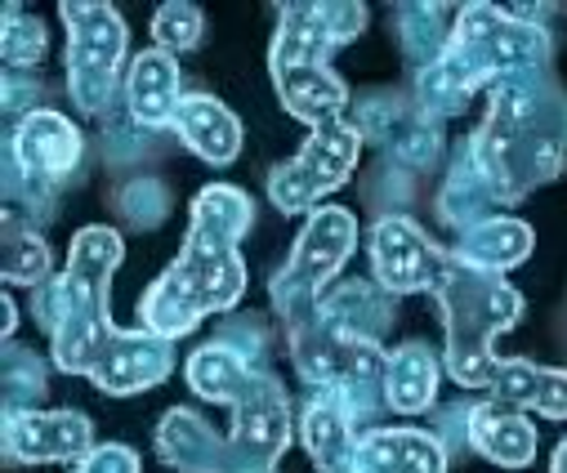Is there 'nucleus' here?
Segmentation results:
<instances>
[{
	"mask_svg": "<svg viewBox=\"0 0 567 473\" xmlns=\"http://www.w3.org/2000/svg\"><path fill=\"white\" fill-rule=\"evenodd\" d=\"M349 166H353V134L349 130H322L318 143H309L305 162L291 166L281 184H296L300 179V197H296V206H300L305 197H318L322 188L340 184Z\"/></svg>",
	"mask_w": 567,
	"mask_h": 473,
	"instance_id": "f257e3e1",
	"label": "nucleus"
},
{
	"mask_svg": "<svg viewBox=\"0 0 567 473\" xmlns=\"http://www.w3.org/2000/svg\"><path fill=\"white\" fill-rule=\"evenodd\" d=\"M558 473H567V446L558 451Z\"/></svg>",
	"mask_w": 567,
	"mask_h": 473,
	"instance_id": "f03ea898",
	"label": "nucleus"
}]
</instances>
